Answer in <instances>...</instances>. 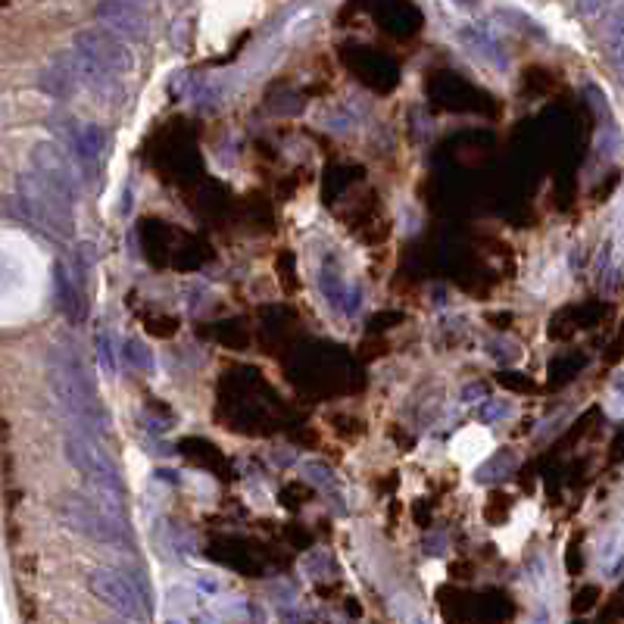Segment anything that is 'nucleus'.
I'll use <instances>...</instances> for the list:
<instances>
[{
    "label": "nucleus",
    "instance_id": "obj_1",
    "mask_svg": "<svg viewBox=\"0 0 624 624\" xmlns=\"http://www.w3.org/2000/svg\"><path fill=\"white\" fill-rule=\"evenodd\" d=\"M63 450H66V459L72 462L75 472L82 475L88 481V487L94 490L97 503L119 518L122 515V475H119L110 450L82 425L66 431Z\"/></svg>",
    "mask_w": 624,
    "mask_h": 624
},
{
    "label": "nucleus",
    "instance_id": "obj_2",
    "mask_svg": "<svg viewBox=\"0 0 624 624\" xmlns=\"http://www.w3.org/2000/svg\"><path fill=\"white\" fill-rule=\"evenodd\" d=\"M47 378H50V390H54V400L60 403V409L72 415L82 428H88L97 419V400H94L91 378L82 366V359H78V353L66 347L50 350Z\"/></svg>",
    "mask_w": 624,
    "mask_h": 624
},
{
    "label": "nucleus",
    "instance_id": "obj_3",
    "mask_svg": "<svg viewBox=\"0 0 624 624\" xmlns=\"http://www.w3.org/2000/svg\"><path fill=\"white\" fill-rule=\"evenodd\" d=\"M19 197L35 225H41L47 234H54V238H63V241L72 238V231H75L72 197H66L60 188L50 185V181H44L38 172H29L22 178Z\"/></svg>",
    "mask_w": 624,
    "mask_h": 624
},
{
    "label": "nucleus",
    "instance_id": "obj_4",
    "mask_svg": "<svg viewBox=\"0 0 624 624\" xmlns=\"http://www.w3.org/2000/svg\"><path fill=\"white\" fill-rule=\"evenodd\" d=\"M57 518L75 534H82L94 543H122L125 540V531H122V522L110 512L103 509L97 500H88V497H78V493H63L57 500Z\"/></svg>",
    "mask_w": 624,
    "mask_h": 624
},
{
    "label": "nucleus",
    "instance_id": "obj_5",
    "mask_svg": "<svg viewBox=\"0 0 624 624\" xmlns=\"http://www.w3.org/2000/svg\"><path fill=\"white\" fill-rule=\"evenodd\" d=\"M72 50L78 57L97 63L100 69L113 72L116 78H125L135 72L132 47H128L119 35H113L110 29H82L72 38Z\"/></svg>",
    "mask_w": 624,
    "mask_h": 624
},
{
    "label": "nucleus",
    "instance_id": "obj_6",
    "mask_svg": "<svg viewBox=\"0 0 624 624\" xmlns=\"http://www.w3.org/2000/svg\"><path fill=\"white\" fill-rule=\"evenodd\" d=\"M91 590L100 603H107L113 612L125 615V618H144V600L141 593L135 590V584L128 581L125 575L113 568H97L91 575Z\"/></svg>",
    "mask_w": 624,
    "mask_h": 624
},
{
    "label": "nucleus",
    "instance_id": "obj_7",
    "mask_svg": "<svg viewBox=\"0 0 624 624\" xmlns=\"http://www.w3.org/2000/svg\"><path fill=\"white\" fill-rule=\"evenodd\" d=\"M97 19L103 22V29H110L122 41H144L150 32L147 13L135 4H125V0H100Z\"/></svg>",
    "mask_w": 624,
    "mask_h": 624
},
{
    "label": "nucleus",
    "instance_id": "obj_8",
    "mask_svg": "<svg viewBox=\"0 0 624 624\" xmlns=\"http://www.w3.org/2000/svg\"><path fill=\"white\" fill-rule=\"evenodd\" d=\"M32 172H38L44 181H50V185L75 200V166L57 144L44 141L32 150Z\"/></svg>",
    "mask_w": 624,
    "mask_h": 624
},
{
    "label": "nucleus",
    "instance_id": "obj_9",
    "mask_svg": "<svg viewBox=\"0 0 624 624\" xmlns=\"http://www.w3.org/2000/svg\"><path fill=\"white\" fill-rule=\"evenodd\" d=\"M107 132H103L100 125L94 122H82L72 128V153H75V163L78 166H91V163H100L103 156H107Z\"/></svg>",
    "mask_w": 624,
    "mask_h": 624
},
{
    "label": "nucleus",
    "instance_id": "obj_10",
    "mask_svg": "<svg viewBox=\"0 0 624 624\" xmlns=\"http://www.w3.org/2000/svg\"><path fill=\"white\" fill-rule=\"evenodd\" d=\"M75 85H78V75H75V66H72V57H60V60H54L47 69H44V75H41V88L50 94V97H69L72 91H75Z\"/></svg>",
    "mask_w": 624,
    "mask_h": 624
},
{
    "label": "nucleus",
    "instance_id": "obj_11",
    "mask_svg": "<svg viewBox=\"0 0 624 624\" xmlns=\"http://www.w3.org/2000/svg\"><path fill=\"white\" fill-rule=\"evenodd\" d=\"M603 44H606V54H609L612 66L624 75V4L615 7V10L606 16Z\"/></svg>",
    "mask_w": 624,
    "mask_h": 624
},
{
    "label": "nucleus",
    "instance_id": "obj_12",
    "mask_svg": "<svg viewBox=\"0 0 624 624\" xmlns=\"http://www.w3.org/2000/svg\"><path fill=\"white\" fill-rule=\"evenodd\" d=\"M57 291H60V300H63V309L72 322H82L85 319V300H82V281L75 275H69L66 269L57 272Z\"/></svg>",
    "mask_w": 624,
    "mask_h": 624
},
{
    "label": "nucleus",
    "instance_id": "obj_13",
    "mask_svg": "<svg viewBox=\"0 0 624 624\" xmlns=\"http://www.w3.org/2000/svg\"><path fill=\"white\" fill-rule=\"evenodd\" d=\"M509 412H512V403H509V400H503V397H490V400H484V403L478 406V422L493 425V422L506 419Z\"/></svg>",
    "mask_w": 624,
    "mask_h": 624
},
{
    "label": "nucleus",
    "instance_id": "obj_14",
    "mask_svg": "<svg viewBox=\"0 0 624 624\" xmlns=\"http://www.w3.org/2000/svg\"><path fill=\"white\" fill-rule=\"evenodd\" d=\"M515 468V456L512 453H500V459L493 462L490 468H484V472H478V478H490V475H503V472H512Z\"/></svg>",
    "mask_w": 624,
    "mask_h": 624
},
{
    "label": "nucleus",
    "instance_id": "obj_15",
    "mask_svg": "<svg viewBox=\"0 0 624 624\" xmlns=\"http://www.w3.org/2000/svg\"><path fill=\"white\" fill-rule=\"evenodd\" d=\"M97 350H100L103 369L116 372V356H113V347H110V334H100V337H97Z\"/></svg>",
    "mask_w": 624,
    "mask_h": 624
},
{
    "label": "nucleus",
    "instance_id": "obj_16",
    "mask_svg": "<svg viewBox=\"0 0 624 624\" xmlns=\"http://www.w3.org/2000/svg\"><path fill=\"white\" fill-rule=\"evenodd\" d=\"M306 475H319V478H322V481H319V487H325V490L337 487L334 472H328V468H325V465H319V462H309V465H306Z\"/></svg>",
    "mask_w": 624,
    "mask_h": 624
},
{
    "label": "nucleus",
    "instance_id": "obj_17",
    "mask_svg": "<svg viewBox=\"0 0 624 624\" xmlns=\"http://www.w3.org/2000/svg\"><path fill=\"white\" fill-rule=\"evenodd\" d=\"M612 0H578V13L581 16H600Z\"/></svg>",
    "mask_w": 624,
    "mask_h": 624
},
{
    "label": "nucleus",
    "instance_id": "obj_18",
    "mask_svg": "<svg viewBox=\"0 0 624 624\" xmlns=\"http://www.w3.org/2000/svg\"><path fill=\"white\" fill-rule=\"evenodd\" d=\"M125 4H135V7H141V10H144V7L150 4V0H125Z\"/></svg>",
    "mask_w": 624,
    "mask_h": 624
}]
</instances>
